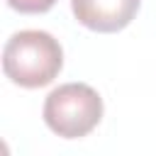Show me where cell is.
Instances as JSON below:
<instances>
[{
    "label": "cell",
    "mask_w": 156,
    "mask_h": 156,
    "mask_svg": "<svg viewBox=\"0 0 156 156\" xmlns=\"http://www.w3.org/2000/svg\"><path fill=\"white\" fill-rule=\"evenodd\" d=\"M63 68L58 39L41 29H22L5 41L2 73L20 88H44Z\"/></svg>",
    "instance_id": "6da1fadb"
},
{
    "label": "cell",
    "mask_w": 156,
    "mask_h": 156,
    "mask_svg": "<svg viewBox=\"0 0 156 156\" xmlns=\"http://www.w3.org/2000/svg\"><path fill=\"white\" fill-rule=\"evenodd\" d=\"M102 119V98L85 83H63L44 100L46 127L63 139L88 136Z\"/></svg>",
    "instance_id": "7a4b0ae2"
},
{
    "label": "cell",
    "mask_w": 156,
    "mask_h": 156,
    "mask_svg": "<svg viewBox=\"0 0 156 156\" xmlns=\"http://www.w3.org/2000/svg\"><path fill=\"white\" fill-rule=\"evenodd\" d=\"M141 0H71V10L76 20L102 34H112L124 29L139 12Z\"/></svg>",
    "instance_id": "3957f363"
},
{
    "label": "cell",
    "mask_w": 156,
    "mask_h": 156,
    "mask_svg": "<svg viewBox=\"0 0 156 156\" xmlns=\"http://www.w3.org/2000/svg\"><path fill=\"white\" fill-rule=\"evenodd\" d=\"M5 2L22 15H41L56 5V0H5Z\"/></svg>",
    "instance_id": "277c9868"
}]
</instances>
